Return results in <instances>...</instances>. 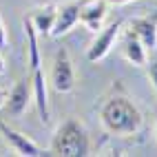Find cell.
<instances>
[{
    "mask_svg": "<svg viewBox=\"0 0 157 157\" xmlns=\"http://www.w3.org/2000/svg\"><path fill=\"white\" fill-rule=\"evenodd\" d=\"M7 73V64H5V58L0 56V75H5Z\"/></svg>",
    "mask_w": 157,
    "mask_h": 157,
    "instance_id": "18",
    "label": "cell"
},
{
    "mask_svg": "<svg viewBox=\"0 0 157 157\" xmlns=\"http://www.w3.org/2000/svg\"><path fill=\"white\" fill-rule=\"evenodd\" d=\"M51 86L58 93H71L75 86V71H73V62L69 58V51L60 47L56 51L53 67H51Z\"/></svg>",
    "mask_w": 157,
    "mask_h": 157,
    "instance_id": "3",
    "label": "cell"
},
{
    "mask_svg": "<svg viewBox=\"0 0 157 157\" xmlns=\"http://www.w3.org/2000/svg\"><path fill=\"white\" fill-rule=\"evenodd\" d=\"M106 16H109V2L106 0H89V2H82V7H80V22L91 33H98L104 27Z\"/></svg>",
    "mask_w": 157,
    "mask_h": 157,
    "instance_id": "6",
    "label": "cell"
},
{
    "mask_svg": "<svg viewBox=\"0 0 157 157\" xmlns=\"http://www.w3.org/2000/svg\"><path fill=\"white\" fill-rule=\"evenodd\" d=\"M31 102V78H25L16 82V86L7 93V102L5 109L9 115H22Z\"/></svg>",
    "mask_w": 157,
    "mask_h": 157,
    "instance_id": "9",
    "label": "cell"
},
{
    "mask_svg": "<svg viewBox=\"0 0 157 157\" xmlns=\"http://www.w3.org/2000/svg\"><path fill=\"white\" fill-rule=\"evenodd\" d=\"M7 44H9V36H7V29H5L2 18H0V51L7 49Z\"/></svg>",
    "mask_w": 157,
    "mask_h": 157,
    "instance_id": "14",
    "label": "cell"
},
{
    "mask_svg": "<svg viewBox=\"0 0 157 157\" xmlns=\"http://www.w3.org/2000/svg\"><path fill=\"white\" fill-rule=\"evenodd\" d=\"M80 7H82V2H78V0H73V2H64L62 7H58L56 22H53V29H51V36H53V38L67 36L69 31L80 22Z\"/></svg>",
    "mask_w": 157,
    "mask_h": 157,
    "instance_id": "8",
    "label": "cell"
},
{
    "mask_svg": "<svg viewBox=\"0 0 157 157\" xmlns=\"http://www.w3.org/2000/svg\"><path fill=\"white\" fill-rule=\"evenodd\" d=\"M120 29H122V20H115V22L102 27L98 31L95 40L91 42L89 51H86V60L89 62H100V60L106 58L111 53V49L115 47V40L120 36Z\"/></svg>",
    "mask_w": 157,
    "mask_h": 157,
    "instance_id": "4",
    "label": "cell"
},
{
    "mask_svg": "<svg viewBox=\"0 0 157 157\" xmlns=\"http://www.w3.org/2000/svg\"><path fill=\"white\" fill-rule=\"evenodd\" d=\"M0 133L5 135V140L9 142V146H11L18 155H25V157H40V155H44V151L40 148L33 140H29L27 135H22L20 131L7 126L2 120H0Z\"/></svg>",
    "mask_w": 157,
    "mask_h": 157,
    "instance_id": "7",
    "label": "cell"
},
{
    "mask_svg": "<svg viewBox=\"0 0 157 157\" xmlns=\"http://www.w3.org/2000/svg\"><path fill=\"white\" fill-rule=\"evenodd\" d=\"M7 93H9V91L0 89V109H5V102H7Z\"/></svg>",
    "mask_w": 157,
    "mask_h": 157,
    "instance_id": "16",
    "label": "cell"
},
{
    "mask_svg": "<svg viewBox=\"0 0 157 157\" xmlns=\"http://www.w3.org/2000/svg\"><path fill=\"white\" fill-rule=\"evenodd\" d=\"M31 100L36 104V111H38V117L42 124H47L51 120V111H49V95H47V80H44V73L42 67L31 71Z\"/></svg>",
    "mask_w": 157,
    "mask_h": 157,
    "instance_id": "5",
    "label": "cell"
},
{
    "mask_svg": "<svg viewBox=\"0 0 157 157\" xmlns=\"http://www.w3.org/2000/svg\"><path fill=\"white\" fill-rule=\"evenodd\" d=\"M51 155H60V157L91 155V140L84 124H80L75 117H69L62 122L53 135V140H51Z\"/></svg>",
    "mask_w": 157,
    "mask_h": 157,
    "instance_id": "2",
    "label": "cell"
},
{
    "mask_svg": "<svg viewBox=\"0 0 157 157\" xmlns=\"http://www.w3.org/2000/svg\"><path fill=\"white\" fill-rule=\"evenodd\" d=\"M131 31L140 38V42L153 51L157 47V22L151 18H133L131 20Z\"/></svg>",
    "mask_w": 157,
    "mask_h": 157,
    "instance_id": "10",
    "label": "cell"
},
{
    "mask_svg": "<svg viewBox=\"0 0 157 157\" xmlns=\"http://www.w3.org/2000/svg\"><path fill=\"white\" fill-rule=\"evenodd\" d=\"M2 155H7V151L2 148V146H0V157H2Z\"/></svg>",
    "mask_w": 157,
    "mask_h": 157,
    "instance_id": "19",
    "label": "cell"
},
{
    "mask_svg": "<svg viewBox=\"0 0 157 157\" xmlns=\"http://www.w3.org/2000/svg\"><path fill=\"white\" fill-rule=\"evenodd\" d=\"M155 135H157V113H155Z\"/></svg>",
    "mask_w": 157,
    "mask_h": 157,
    "instance_id": "20",
    "label": "cell"
},
{
    "mask_svg": "<svg viewBox=\"0 0 157 157\" xmlns=\"http://www.w3.org/2000/svg\"><path fill=\"white\" fill-rule=\"evenodd\" d=\"M109 5H126V2H135V0H106Z\"/></svg>",
    "mask_w": 157,
    "mask_h": 157,
    "instance_id": "17",
    "label": "cell"
},
{
    "mask_svg": "<svg viewBox=\"0 0 157 157\" xmlns=\"http://www.w3.org/2000/svg\"><path fill=\"white\" fill-rule=\"evenodd\" d=\"M148 78H151V82H153V86H155V91H157V58L148 64Z\"/></svg>",
    "mask_w": 157,
    "mask_h": 157,
    "instance_id": "15",
    "label": "cell"
},
{
    "mask_svg": "<svg viewBox=\"0 0 157 157\" xmlns=\"http://www.w3.org/2000/svg\"><path fill=\"white\" fill-rule=\"evenodd\" d=\"M56 11H58L56 5H42L29 13L38 36H51V29H53V22H56Z\"/></svg>",
    "mask_w": 157,
    "mask_h": 157,
    "instance_id": "11",
    "label": "cell"
},
{
    "mask_svg": "<svg viewBox=\"0 0 157 157\" xmlns=\"http://www.w3.org/2000/svg\"><path fill=\"white\" fill-rule=\"evenodd\" d=\"M100 122L111 135L126 137L142 128V113L126 95H113L102 104Z\"/></svg>",
    "mask_w": 157,
    "mask_h": 157,
    "instance_id": "1",
    "label": "cell"
},
{
    "mask_svg": "<svg viewBox=\"0 0 157 157\" xmlns=\"http://www.w3.org/2000/svg\"><path fill=\"white\" fill-rule=\"evenodd\" d=\"M124 58H126L133 67L148 64V49L140 42V38L135 36L133 31H128V38H126V42H124Z\"/></svg>",
    "mask_w": 157,
    "mask_h": 157,
    "instance_id": "13",
    "label": "cell"
},
{
    "mask_svg": "<svg viewBox=\"0 0 157 157\" xmlns=\"http://www.w3.org/2000/svg\"><path fill=\"white\" fill-rule=\"evenodd\" d=\"M22 25H25V36H27V64H29L31 71H36V69H40V64H42L40 47H38V31H36V27H33L29 16H25Z\"/></svg>",
    "mask_w": 157,
    "mask_h": 157,
    "instance_id": "12",
    "label": "cell"
}]
</instances>
